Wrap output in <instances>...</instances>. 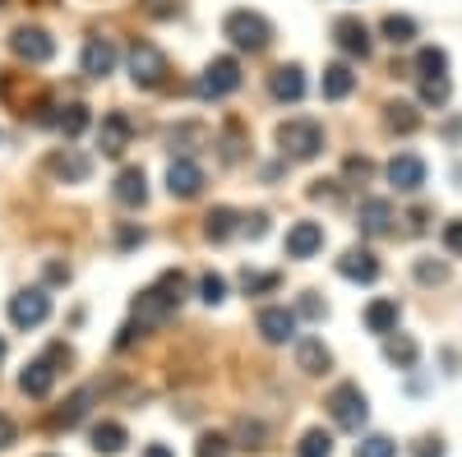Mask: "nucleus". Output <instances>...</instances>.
<instances>
[{
  "mask_svg": "<svg viewBox=\"0 0 462 457\" xmlns=\"http://www.w3.org/2000/svg\"><path fill=\"white\" fill-rule=\"evenodd\" d=\"M180 300H185V273H180V269H167L158 282L143 287V291L134 296L130 319H134L139 328H158V324H167V319L180 310Z\"/></svg>",
  "mask_w": 462,
  "mask_h": 457,
  "instance_id": "obj_1",
  "label": "nucleus"
},
{
  "mask_svg": "<svg viewBox=\"0 0 462 457\" xmlns=\"http://www.w3.org/2000/svg\"><path fill=\"white\" fill-rule=\"evenodd\" d=\"M278 148L287 162H315L324 152V125L310 121V116H296V121H282L278 125Z\"/></svg>",
  "mask_w": 462,
  "mask_h": 457,
  "instance_id": "obj_2",
  "label": "nucleus"
},
{
  "mask_svg": "<svg viewBox=\"0 0 462 457\" xmlns=\"http://www.w3.org/2000/svg\"><path fill=\"white\" fill-rule=\"evenodd\" d=\"M222 37H231L236 51L259 56V51H268V42H273V23H268L263 14H254V10H231L222 19Z\"/></svg>",
  "mask_w": 462,
  "mask_h": 457,
  "instance_id": "obj_3",
  "label": "nucleus"
},
{
  "mask_svg": "<svg viewBox=\"0 0 462 457\" xmlns=\"http://www.w3.org/2000/svg\"><path fill=\"white\" fill-rule=\"evenodd\" d=\"M167 74H171V65H167L162 47L134 37V42H130V79H134V88H162Z\"/></svg>",
  "mask_w": 462,
  "mask_h": 457,
  "instance_id": "obj_4",
  "label": "nucleus"
},
{
  "mask_svg": "<svg viewBox=\"0 0 462 457\" xmlns=\"http://www.w3.org/2000/svg\"><path fill=\"white\" fill-rule=\"evenodd\" d=\"M236 88H241V60L236 56H213L204 65V74H199V84H195V93L204 102H222V97L236 93Z\"/></svg>",
  "mask_w": 462,
  "mask_h": 457,
  "instance_id": "obj_5",
  "label": "nucleus"
},
{
  "mask_svg": "<svg viewBox=\"0 0 462 457\" xmlns=\"http://www.w3.org/2000/svg\"><path fill=\"white\" fill-rule=\"evenodd\" d=\"M328 416L337 430H361L370 421V398L361 393V384H337L328 393Z\"/></svg>",
  "mask_w": 462,
  "mask_h": 457,
  "instance_id": "obj_6",
  "label": "nucleus"
},
{
  "mask_svg": "<svg viewBox=\"0 0 462 457\" xmlns=\"http://www.w3.org/2000/svg\"><path fill=\"white\" fill-rule=\"evenodd\" d=\"M10 51L23 60V65H47L56 56V37L47 28H37V23H19L10 32Z\"/></svg>",
  "mask_w": 462,
  "mask_h": 457,
  "instance_id": "obj_7",
  "label": "nucleus"
},
{
  "mask_svg": "<svg viewBox=\"0 0 462 457\" xmlns=\"http://www.w3.org/2000/svg\"><path fill=\"white\" fill-rule=\"evenodd\" d=\"M51 319V296L42 287H28L10 296V324L14 328H42Z\"/></svg>",
  "mask_w": 462,
  "mask_h": 457,
  "instance_id": "obj_8",
  "label": "nucleus"
},
{
  "mask_svg": "<svg viewBox=\"0 0 462 457\" xmlns=\"http://www.w3.org/2000/svg\"><path fill=\"white\" fill-rule=\"evenodd\" d=\"M134 139V125L125 111H106V116L97 121V148H102V158H121V152L130 148Z\"/></svg>",
  "mask_w": 462,
  "mask_h": 457,
  "instance_id": "obj_9",
  "label": "nucleus"
},
{
  "mask_svg": "<svg viewBox=\"0 0 462 457\" xmlns=\"http://www.w3.org/2000/svg\"><path fill=\"white\" fill-rule=\"evenodd\" d=\"M333 42H337L346 56H361V60H365L370 47H374L365 19H356V14H337V19H333Z\"/></svg>",
  "mask_w": 462,
  "mask_h": 457,
  "instance_id": "obj_10",
  "label": "nucleus"
},
{
  "mask_svg": "<svg viewBox=\"0 0 462 457\" xmlns=\"http://www.w3.org/2000/svg\"><path fill=\"white\" fill-rule=\"evenodd\" d=\"M254 324H259V337L273 342V347H282V342L296 337V310H287V305H263Z\"/></svg>",
  "mask_w": 462,
  "mask_h": 457,
  "instance_id": "obj_11",
  "label": "nucleus"
},
{
  "mask_svg": "<svg viewBox=\"0 0 462 457\" xmlns=\"http://www.w3.org/2000/svg\"><path fill=\"white\" fill-rule=\"evenodd\" d=\"M282 250H287V259H315L324 250V226L319 222H291Z\"/></svg>",
  "mask_w": 462,
  "mask_h": 457,
  "instance_id": "obj_12",
  "label": "nucleus"
},
{
  "mask_svg": "<svg viewBox=\"0 0 462 457\" xmlns=\"http://www.w3.org/2000/svg\"><path fill=\"white\" fill-rule=\"evenodd\" d=\"M167 189H171V199H195L204 189V167L195 158H176L167 167Z\"/></svg>",
  "mask_w": 462,
  "mask_h": 457,
  "instance_id": "obj_13",
  "label": "nucleus"
},
{
  "mask_svg": "<svg viewBox=\"0 0 462 457\" xmlns=\"http://www.w3.org/2000/svg\"><path fill=\"white\" fill-rule=\"evenodd\" d=\"M383 176H389V185H398L402 195H416V189L426 185V162H420L416 152H398V158L383 167Z\"/></svg>",
  "mask_w": 462,
  "mask_h": 457,
  "instance_id": "obj_14",
  "label": "nucleus"
},
{
  "mask_svg": "<svg viewBox=\"0 0 462 457\" xmlns=\"http://www.w3.org/2000/svg\"><path fill=\"white\" fill-rule=\"evenodd\" d=\"M47 171L56 180H65V185H84L88 171H93V162L84 158V152H74V148H60V152H51V158H47Z\"/></svg>",
  "mask_w": 462,
  "mask_h": 457,
  "instance_id": "obj_15",
  "label": "nucleus"
},
{
  "mask_svg": "<svg viewBox=\"0 0 462 457\" xmlns=\"http://www.w3.org/2000/svg\"><path fill=\"white\" fill-rule=\"evenodd\" d=\"M111 195H116L121 208H143L148 204V176H143V167H125L121 176H116Z\"/></svg>",
  "mask_w": 462,
  "mask_h": 457,
  "instance_id": "obj_16",
  "label": "nucleus"
},
{
  "mask_svg": "<svg viewBox=\"0 0 462 457\" xmlns=\"http://www.w3.org/2000/svg\"><path fill=\"white\" fill-rule=\"evenodd\" d=\"M79 69L88 74V79H106V74L116 69V47H111V37H88V42H84V56H79Z\"/></svg>",
  "mask_w": 462,
  "mask_h": 457,
  "instance_id": "obj_17",
  "label": "nucleus"
},
{
  "mask_svg": "<svg viewBox=\"0 0 462 457\" xmlns=\"http://www.w3.org/2000/svg\"><path fill=\"white\" fill-rule=\"evenodd\" d=\"M19 388H23L28 398H47V393L56 388V361H51V356L28 361V365H23V374H19Z\"/></svg>",
  "mask_w": 462,
  "mask_h": 457,
  "instance_id": "obj_18",
  "label": "nucleus"
},
{
  "mask_svg": "<svg viewBox=\"0 0 462 457\" xmlns=\"http://www.w3.org/2000/svg\"><path fill=\"white\" fill-rule=\"evenodd\" d=\"M337 273H342L346 282H374V278H379V259H374L365 245H352V250H342Z\"/></svg>",
  "mask_w": 462,
  "mask_h": 457,
  "instance_id": "obj_19",
  "label": "nucleus"
},
{
  "mask_svg": "<svg viewBox=\"0 0 462 457\" xmlns=\"http://www.w3.org/2000/svg\"><path fill=\"white\" fill-rule=\"evenodd\" d=\"M356 226L365 236H389L393 232V204L389 199H365L356 208Z\"/></svg>",
  "mask_w": 462,
  "mask_h": 457,
  "instance_id": "obj_20",
  "label": "nucleus"
},
{
  "mask_svg": "<svg viewBox=\"0 0 462 457\" xmlns=\"http://www.w3.org/2000/svg\"><path fill=\"white\" fill-rule=\"evenodd\" d=\"M268 93H273L278 102H300L305 97V69L300 65H278L273 74H268Z\"/></svg>",
  "mask_w": 462,
  "mask_h": 457,
  "instance_id": "obj_21",
  "label": "nucleus"
},
{
  "mask_svg": "<svg viewBox=\"0 0 462 457\" xmlns=\"http://www.w3.org/2000/svg\"><path fill=\"white\" fill-rule=\"evenodd\" d=\"M398 319H402V310H398V300H389V296H379V300L365 305V328L379 333V337L398 333Z\"/></svg>",
  "mask_w": 462,
  "mask_h": 457,
  "instance_id": "obj_22",
  "label": "nucleus"
},
{
  "mask_svg": "<svg viewBox=\"0 0 462 457\" xmlns=\"http://www.w3.org/2000/svg\"><path fill=\"white\" fill-rule=\"evenodd\" d=\"M296 365H300L305 374H328V365H333V352L324 347L319 337H300V342H296Z\"/></svg>",
  "mask_w": 462,
  "mask_h": 457,
  "instance_id": "obj_23",
  "label": "nucleus"
},
{
  "mask_svg": "<svg viewBox=\"0 0 462 457\" xmlns=\"http://www.w3.org/2000/svg\"><path fill=\"white\" fill-rule=\"evenodd\" d=\"M356 88V74H352V65H328L324 69V79H319V93H324V102H342L346 93Z\"/></svg>",
  "mask_w": 462,
  "mask_h": 457,
  "instance_id": "obj_24",
  "label": "nucleus"
},
{
  "mask_svg": "<svg viewBox=\"0 0 462 457\" xmlns=\"http://www.w3.org/2000/svg\"><path fill=\"white\" fill-rule=\"evenodd\" d=\"M416 356H420L416 337H407V333H389V337H383V361H389V365L411 370V365H416Z\"/></svg>",
  "mask_w": 462,
  "mask_h": 457,
  "instance_id": "obj_25",
  "label": "nucleus"
},
{
  "mask_svg": "<svg viewBox=\"0 0 462 457\" xmlns=\"http://www.w3.org/2000/svg\"><path fill=\"white\" fill-rule=\"evenodd\" d=\"M88 407H93V388H79V393H74V398L51 416V425H56V430H74V425H79L84 416H88Z\"/></svg>",
  "mask_w": 462,
  "mask_h": 457,
  "instance_id": "obj_26",
  "label": "nucleus"
},
{
  "mask_svg": "<svg viewBox=\"0 0 462 457\" xmlns=\"http://www.w3.org/2000/svg\"><path fill=\"white\" fill-rule=\"evenodd\" d=\"M125 443H130L125 425H116V421H97V425H93V448H97V452L116 457V452H125Z\"/></svg>",
  "mask_w": 462,
  "mask_h": 457,
  "instance_id": "obj_27",
  "label": "nucleus"
},
{
  "mask_svg": "<svg viewBox=\"0 0 462 457\" xmlns=\"http://www.w3.org/2000/svg\"><path fill=\"white\" fill-rule=\"evenodd\" d=\"M88 121H93V116H88V106H84V102H69V106L56 111V130H60L65 139H79V134L88 130Z\"/></svg>",
  "mask_w": 462,
  "mask_h": 457,
  "instance_id": "obj_28",
  "label": "nucleus"
},
{
  "mask_svg": "<svg viewBox=\"0 0 462 457\" xmlns=\"http://www.w3.org/2000/svg\"><path fill=\"white\" fill-rule=\"evenodd\" d=\"M379 32L389 37L393 47H411V42H416V19H411V14H383Z\"/></svg>",
  "mask_w": 462,
  "mask_h": 457,
  "instance_id": "obj_29",
  "label": "nucleus"
},
{
  "mask_svg": "<svg viewBox=\"0 0 462 457\" xmlns=\"http://www.w3.org/2000/svg\"><path fill=\"white\" fill-rule=\"evenodd\" d=\"M236 222H241L236 208H213V213L204 217V236H208V241H226L231 232H236Z\"/></svg>",
  "mask_w": 462,
  "mask_h": 457,
  "instance_id": "obj_30",
  "label": "nucleus"
},
{
  "mask_svg": "<svg viewBox=\"0 0 462 457\" xmlns=\"http://www.w3.org/2000/svg\"><path fill=\"white\" fill-rule=\"evenodd\" d=\"M416 74H420V79H444V74H448V56L439 47H420L416 51Z\"/></svg>",
  "mask_w": 462,
  "mask_h": 457,
  "instance_id": "obj_31",
  "label": "nucleus"
},
{
  "mask_svg": "<svg viewBox=\"0 0 462 457\" xmlns=\"http://www.w3.org/2000/svg\"><path fill=\"white\" fill-rule=\"evenodd\" d=\"M296 457H333V434L328 430H305V439L296 443Z\"/></svg>",
  "mask_w": 462,
  "mask_h": 457,
  "instance_id": "obj_32",
  "label": "nucleus"
},
{
  "mask_svg": "<svg viewBox=\"0 0 462 457\" xmlns=\"http://www.w3.org/2000/svg\"><path fill=\"white\" fill-rule=\"evenodd\" d=\"M383 111H389V130H398V134H411V130L420 125V116H416L411 102H389Z\"/></svg>",
  "mask_w": 462,
  "mask_h": 457,
  "instance_id": "obj_33",
  "label": "nucleus"
},
{
  "mask_svg": "<svg viewBox=\"0 0 462 457\" xmlns=\"http://www.w3.org/2000/svg\"><path fill=\"white\" fill-rule=\"evenodd\" d=\"M356 457H398V443L389 434H370L356 443Z\"/></svg>",
  "mask_w": 462,
  "mask_h": 457,
  "instance_id": "obj_34",
  "label": "nucleus"
},
{
  "mask_svg": "<svg viewBox=\"0 0 462 457\" xmlns=\"http://www.w3.org/2000/svg\"><path fill=\"white\" fill-rule=\"evenodd\" d=\"M199 300L204 305H222L226 300V278L222 273H204L199 278Z\"/></svg>",
  "mask_w": 462,
  "mask_h": 457,
  "instance_id": "obj_35",
  "label": "nucleus"
},
{
  "mask_svg": "<svg viewBox=\"0 0 462 457\" xmlns=\"http://www.w3.org/2000/svg\"><path fill=\"white\" fill-rule=\"evenodd\" d=\"M448 74H444V79H420V102H426V106H444L448 102Z\"/></svg>",
  "mask_w": 462,
  "mask_h": 457,
  "instance_id": "obj_36",
  "label": "nucleus"
},
{
  "mask_svg": "<svg viewBox=\"0 0 462 457\" xmlns=\"http://www.w3.org/2000/svg\"><path fill=\"white\" fill-rule=\"evenodd\" d=\"M278 282H282L278 273H250V269L241 273V287H245V296H263V291H273Z\"/></svg>",
  "mask_w": 462,
  "mask_h": 457,
  "instance_id": "obj_37",
  "label": "nucleus"
},
{
  "mask_svg": "<svg viewBox=\"0 0 462 457\" xmlns=\"http://www.w3.org/2000/svg\"><path fill=\"white\" fill-rule=\"evenodd\" d=\"M226 452H231V439L226 434H199L195 457H226Z\"/></svg>",
  "mask_w": 462,
  "mask_h": 457,
  "instance_id": "obj_38",
  "label": "nucleus"
},
{
  "mask_svg": "<svg viewBox=\"0 0 462 457\" xmlns=\"http://www.w3.org/2000/svg\"><path fill=\"white\" fill-rule=\"evenodd\" d=\"M444 250L462 259V217H453V222H444Z\"/></svg>",
  "mask_w": 462,
  "mask_h": 457,
  "instance_id": "obj_39",
  "label": "nucleus"
},
{
  "mask_svg": "<svg viewBox=\"0 0 462 457\" xmlns=\"http://www.w3.org/2000/svg\"><path fill=\"white\" fill-rule=\"evenodd\" d=\"M416 278H420V282H444V278H448V269H444V263L420 259V263H416Z\"/></svg>",
  "mask_w": 462,
  "mask_h": 457,
  "instance_id": "obj_40",
  "label": "nucleus"
},
{
  "mask_svg": "<svg viewBox=\"0 0 462 457\" xmlns=\"http://www.w3.org/2000/svg\"><path fill=\"white\" fill-rule=\"evenodd\" d=\"M263 443V425L259 421H241V448H259Z\"/></svg>",
  "mask_w": 462,
  "mask_h": 457,
  "instance_id": "obj_41",
  "label": "nucleus"
},
{
  "mask_svg": "<svg viewBox=\"0 0 462 457\" xmlns=\"http://www.w3.org/2000/svg\"><path fill=\"white\" fill-rule=\"evenodd\" d=\"M300 315H305V319H324L328 310H324V300H319L315 291H305V300H300Z\"/></svg>",
  "mask_w": 462,
  "mask_h": 457,
  "instance_id": "obj_42",
  "label": "nucleus"
},
{
  "mask_svg": "<svg viewBox=\"0 0 462 457\" xmlns=\"http://www.w3.org/2000/svg\"><path fill=\"white\" fill-rule=\"evenodd\" d=\"M370 158H346V180H370Z\"/></svg>",
  "mask_w": 462,
  "mask_h": 457,
  "instance_id": "obj_43",
  "label": "nucleus"
},
{
  "mask_svg": "<svg viewBox=\"0 0 462 457\" xmlns=\"http://www.w3.org/2000/svg\"><path fill=\"white\" fill-rule=\"evenodd\" d=\"M143 10H148L152 19H171V14H176V0H143Z\"/></svg>",
  "mask_w": 462,
  "mask_h": 457,
  "instance_id": "obj_44",
  "label": "nucleus"
},
{
  "mask_svg": "<svg viewBox=\"0 0 462 457\" xmlns=\"http://www.w3.org/2000/svg\"><path fill=\"white\" fill-rule=\"evenodd\" d=\"M14 439H19V430H14V421H10V416H5V411H0V452H5V448H10Z\"/></svg>",
  "mask_w": 462,
  "mask_h": 457,
  "instance_id": "obj_45",
  "label": "nucleus"
},
{
  "mask_svg": "<svg viewBox=\"0 0 462 457\" xmlns=\"http://www.w3.org/2000/svg\"><path fill=\"white\" fill-rule=\"evenodd\" d=\"M263 232H268V217H263V213H254V217H245V236H250V241H259Z\"/></svg>",
  "mask_w": 462,
  "mask_h": 457,
  "instance_id": "obj_46",
  "label": "nucleus"
},
{
  "mask_svg": "<svg viewBox=\"0 0 462 457\" xmlns=\"http://www.w3.org/2000/svg\"><path fill=\"white\" fill-rule=\"evenodd\" d=\"M139 333H143V328H139V324H134V319H130V324H125V328H121V337H116V347H121V352H125V347H130V342H134V337H139Z\"/></svg>",
  "mask_w": 462,
  "mask_h": 457,
  "instance_id": "obj_47",
  "label": "nucleus"
},
{
  "mask_svg": "<svg viewBox=\"0 0 462 457\" xmlns=\"http://www.w3.org/2000/svg\"><path fill=\"white\" fill-rule=\"evenodd\" d=\"M416 457H444V443H439V439H420Z\"/></svg>",
  "mask_w": 462,
  "mask_h": 457,
  "instance_id": "obj_48",
  "label": "nucleus"
},
{
  "mask_svg": "<svg viewBox=\"0 0 462 457\" xmlns=\"http://www.w3.org/2000/svg\"><path fill=\"white\" fill-rule=\"evenodd\" d=\"M130 245H143V232H134V226H125V232H121V250H130Z\"/></svg>",
  "mask_w": 462,
  "mask_h": 457,
  "instance_id": "obj_49",
  "label": "nucleus"
},
{
  "mask_svg": "<svg viewBox=\"0 0 462 457\" xmlns=\"http://www.w3.org/2000/svg\"><path fill=\"white\" fill-rule=\"evenodd\" d=\"M143 457H176V452H171L167 443H148V448H143Z\"/></svg>",
  "mask_w": 462,
  "mask_h": 457,
  "instance_id": "obj_50",
  "label": "nucleus"
},
{
  "mask_svg": "<svg viewBox=\"0 0 462 457\" xmlns=\"http://www.w3.org/2000/svg\"><path fill=\"white\" fill-rule=\"evenodd\" d=\"M0 361H5V337H0Z\"/></svg>",
  "mask_w": 462,
  "mask_h": 457,
  "instance_id": "obj_51",
  "label": "nucleus"
},
{
  "mask_svg": "<svg viewBox=\"0 0 462 457\" xmlns=\"http://www.w3.org/2000/svg\"><path fill=\"white\" fill-rule=\"evenodd\" d=\"M0 5H5V0H0Z\"/></svg>",
  "mask_w": 462,
  "mask_h": 457,
  "instance_id": "obj_52",
  "label": "nucleus"
}]
</instances>
